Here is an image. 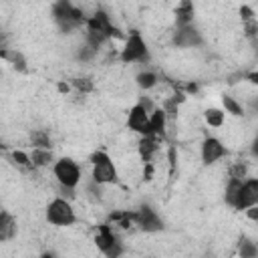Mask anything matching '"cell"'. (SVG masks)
Wrapping results in <instances>:
<instances>
[{
    "label": "cell",
    "mask_w": 258,
    "mask_h": 258,
    "mask_svg": "<svg viewBox=\"0 0 258 258\" xmlns=\"http://www.w3.org/2000/svg\"><path fill=\"white\" fill-rule=\"evenodd\" d=\"M185 91H187V93H196V91H198V85H196V83H189V85L185 87Z\"/></svg>",
    "instance_id": "33"
},
{
    "label": "cell",
    "mask_w": 258,
    "mask_h": 258,
    "mask_svg": "<svg viewBox=\"0 0 258 258\" xmlns=\"http://www.w3.org/2000/svg\"><path fill=\"white\" fill-rule=\"evenodd\" d=\"M252 155L258 157V135H256V139H254V143H252Z\"/></svg>",
    "instance_id": "32"
},
{
    "label": "cell",
    "mask_w": 258,
    "mask_h": 258,
    "mask_svg": "<svg viewBox=\"0 0 258 258\" xmlns=\"http://www.w3.org/2000/svg\"><path fill=\"white\" fill-rule=\"evenodd\" d=\"M200 42H202V36L191 24H183V26L177 28V32H175V44L177 46L187 48V46H194V44H200Z\"/></svg>",
    "instance_id": "11"
},
{
    "label": "cell",
    "mask_w": 258,
    "mask_h": 258,
    "mask_svg": "<svg viewBox=\"0 0 258 258\" xmlns=\"http://www.w3.org/2000/svg\"><path fill=\"white\" fill-rule=\"evenodd\" d=\"M52 171H54L56 181H58L60 185H67V187H75V185L79 183V179H81V169H79V165H77L73 159H69V157L58 159V161L54 163Z\"/></svg>",
    "instance_id": "5"
},
{
    "label": "cell",
    "mask_w": 258,
    "mask_h": 258,
    "mask_svg": "<svg viewBox=\"0 0 258 258\" xmlns=\"http://www.w3.org/2000/svg\"><path fill=\"white\" fill-rule=\"evenodd\" d=\"M95 242H97V248H99L101 252H105L109 246H113V244L117 242V238H115V234L111 232L109 224H101V226H99L97 236H95Z\"/></svg>",
    "instance_id": "12"
},
{
    "label": "cell",
    "mask_w": 258,
    "mask_h": 258,
    "mask_svg": "<svg viewBox=\"0 0 258 258\" xmlns=\"http://www.w3.org/2000/svg\"><path fill=\"white\" fill-rule=\"evenodd\" d=\"M131 218H133V222L141 228V230H145V232H157V230H161V220H159V216L151 210V208H147V206H143V208H139L137 212H131Z\"/></svg>",
    "instance_id": "8"
},
{
    "label": "cell",
    "mask_w": 258,
    "mask_h": 258,
    "mask_svg": "<svg viewBox=\"0 0 258 258\" xmlns=\"http://www.w3.org/2000/svg\"><path fill=\"white\" fill-rule=\"evenodd\" d=\"M58 91H60V93H69V85H64V83H58Z\"/></svg>",
    "instance_id": "34"
},
{
    "label": "cell",
    "mask_w": 258,
    "mask_h": 258,
    "mask_svg": "<svg viewBox=\"0 0 258 258\" xmlns=\"http://www.w3.org/2000/svg\"><path fill=\"white\" fill-rule=\"evenodd\" d=\"M14 234H16V220L4 210L0 214V240L6 242L10 238H14Z\"/></svg>",
    "instance_id": "13"
},
{
    "label": "cell",
    "mask_w": 258,
    "mask_h": 258,
    "mask_svg": "<svg viewBox=\"0 0 258 258\" xmlns=\"http://www.w3.org/2000/svg\"><path fill=\"white\" fill-rule=\"evenodd\" d=\"M149 115H151V113H149L141 103L133 105V107L129 109V117H127V125H129V129L135 131V133H139V135H153Z\"/></svg>",
    "instance_id": "6"
},
{
    "label": "cell",
    "mask_w": 258,
    "mask_h": 258,
    "mask_svg": "<svg viewBox=\"0 0 258 258\" xmlns=\"http://www.w3.org/2000/svg\"><path fill=\"white\" fill-rule=\"evenodd\" d=\"M246 216H248L250 220H254V222H258V204H254V206H250V208H246Z\"/></svg>",
    "instance_id": "30"
},
{
    "label": "cell",
    "mask_w": 258,
    "mask_h": 258,
    "mask_svg": "<svg viewBox=\"0 0 258 258\" xmlns=\"http://www.w3.org/2000/svg\"><path fill=\"white\" fill-rule=\"evenodd\" d=\"M155 149H157L155 137H153V135H143L141 141H139V155H141L145 161H149L151 155L155 153Z\"/></svg>",
    "instance_id": "16"
},
{
    "label": "cell",
    "mask_w": 258,
    "mask_h": 258,
    "mask_svg": "<svg viewBox=\"0 0 258 258\" xmlns=\"http://www.w3.org/2000/svg\"><path fill=\"white\" fill-rule=\"evenodd\" d=\"M244 34H246L248 38L256 36V34H258V22H256V20H248V22H244Z\"/></svg>",
    "instance_id": "27"
},
{
    "label": "cell",
    "mask_w": 258,
    "mask_h": 258,
    "mask_svg": "<svg viewBox=\"0 0 258 258\" xmlns=\"http://www.w3.org/2000/svg\"><path fill=\"white\" fill-rule=\"evenodd\" d=\"M240 16H242V22L254 20V12H252V8H248V6H242V8H240Z\"/></svg>",
    "instance_id": "29"
},
{
    "label": "cell",
    "mask_w": 258,
    "mask_h": 258,
    "mask_svg": "<svg viewBox=\"0 0 258 258\" xmlns=\"http://www.w3.org/2000/svg\"><path fill=\"white\" fill-rule=\"evenodd\" d=\"M222 103H224V109H226L228 113H232V115H242V105H240L234 97L224 95V97H222Z\"/></svg>",
    "instance_id": "22"
},
{
    "label": "cell",
    "mask_w": 258,
    "mask_h": 258,
    "mask_svg": "<svg viewBox=\"0 0 258 258\" xmlns=\"http://www.w3.org/2000/svg\"><path fill=\"white\" fill-rule=\"evenodd\" d=\"M103 254H105L107 258H117V256H121V254H123V248H121V244H119V242H115V244H113V246H109Z\"/></svg>",
    "instance_id": "28"
},
{
    "label": "cell",
    "mask_w": 258,
    "mask_h": 258,
    "mask_svg": "<svg viewBox=\"0 0 258 258\" xmlns=\"http://www.w3.org/2000/svg\"><path fill=\"white\" fill-rule=\"evenodd\" d=\"M71 85L81 93H91L93 91V81H89V79H73Z\"/></svg>",
    "instance_id": "24"
},
{
    "label": "cell",
    "mask_w": 258,
    "mask_h": 258,
    "mask_svg": "<svg viewBox=\"0 0 258 258\" xmlns=\"http://www.w3.org/2000/svg\"><path fill=\"white\" fill-rule=\"evenodd\" d=\"M254 204H258V179L256 177L242 181V187H240V194H238V200H236L234 208L236 210H246Z\"/></svg>",
    "instance_id": "9"
},
{
    "label": "cell",
    "mask_w": 258,
    "mask_h": 258,
    "mask_svg": "<svg viewBox=\"0 0 258 258\" xmlns=\"http://www.w3.org/2000/svg\"><path fill=\"white\" fill-rule=\"evenodd\" d=\"M242 181H244V179H236V177H230V181H228V185H226V202H228L232 208L236 206V200H238V194H240Z\"/></svg>",
    "instance_id": "18"
},
{
    "label": "cell",
    "mask_w": 258,
    "mask_h": 258,
    "mask_svg": "<svg viewBox=\"0 0 258 258\" xmlns=\"http://www.w3.org/2000/svg\"><path fill=\"white\" fill-rule=\"evenodd\" d=\"M224 153H226V147H224L222 141L216 139V137H208V139L202 143V161H204L206 165L216 163Z\"/></svg>",
    "instance_id": "10"
},
{
    "label": "cell",
    "mask_w": 258,
    "mask_h": 258,
    "mask_svg": "<svg viewBox=\"0 0 258 258\" xmlns=\"http://www.w3.org/2000/svg\"><path fill=\"white\" fill-rule=\"evenodd\" d=\"M12 159H14L18 165H22V167H28V165H32V159H30V155H28V153H24V151H12Z\"/></svg>",
    "instance_id": "26"
},
{
    "label": "cell",
    "mask_w": 258,
    "mask_h": 258,
    "mask_svg": "<svg viewBox=\"0 0 258 258\" xmlns=\"http://www.w3.org/2000/svg\"><path fill=\"white\" fill-rule=\"evenodd\" d=\"M246 171H248L246 163H242V161H236V163L230 167V177H236V179H244V177H246Z\"/></svg>",
    "instance_id": "25"
},
{
    "label": "cell",
    "mask_w": 258,
    "mask_h": 258,
    "mask_svg": "<svg viewBox=\"0 0 258 258\" xmlns=\"http://www.w3.org/2000/svg\"><path fill=\"white\" fill-rule=\"evenodd\" d=\"M175 18H177V24L183 26V24H191V18H194V6L189 0H181V4L177 6L175 10Z\"/></svg>",
    "instance_id": "15"
},
{
    "label": "cell",
    "mask_w": 258,
    "mask_h": 258,
    "mask_svg": "<svg viewBox=\"0 0 258 258\" xmlns=\"http://www.w3.org/2000/svg\"><path fill=\"white\" fill-rule=\"evenodd\" d=\"M246 81L258 85V71H252V73H246Z\"/></svg>",
    "instance_id": "31"
},
{
    "label": "cell",
    "mask_w": 258,
    "mask_h": 258,
    "mask_svg": "<svg viewBox=\"0 0 258 258\" xmlns=\"http://www.w3.org/2000/svg\"><path fill=\"white\" fill-rule=\"evenodd\" d=\"M91 163H93V181L95 183L117 181V167L105 151H95L91 155Z\"/></svg>",
    "instance_id": "3"
},
{
    "label": "cell",
    "mask_w": 258,
    "mask_h": 258,
    "mask_svg": "<svg viewBox=\"0 0 258 258\" xmlns=\"http://www.w3.org/2000/svg\"><path fill=\"white\" fill-rule=\"evenodd\" d=\"M137 85L141 87V89H151V87H155L157 85V77L151 73V71H145V73H139L137 75Z\"/></svg>",
    "instance_id": "19"
},
{
    "label": "cell",
    "mask_w": 258,
    "mask_h": 258,
    "mask_svg": "<svg viewBox=\"0 0 258 258\" xmlns=\"http://www.w3.org/2000/svg\"><path fill=\"white\" fill-rule=\"evenodd\" d=\"M206 121L212 127H222V123H224V111H220V109H208L206 111Z\"/></svg>",
    "instance_id": "21"
},
{
    "label": "cell",
    "mask_w": 258,
    "mask_h": 258,
    "mask_svg": "<svg viewBox=\"0 0 258 258\" xmlns=\"http://www.w3.org/2000/svg\"><path fill=\"white\" fill-rule=\"evenodd\" d=\"M113 32H117L109 20V16L105 12H95L89 20H87V40H89V46L97 48L101 46L109 36H113Z\"/></svg>",
    "instance_id": "1"
},
{
    "label": "cell",
    "mask_w": 258,
    "mask_h": 258,
    "mask_svg": "<svg viewBox=\"0 0 258 258\" xmlns=\"http://www.w3.org/2000/svg\"><path fill=\"white\" fill-rule=\"evenodd\" d=\"M145 58H147V46H145L143 38L139 36V32H131V36L127 38V42L121 50V60L135 62V60H145Z\"/></svg>",
    "instance_id": "7"
},
{
    "label": "cell",
    "mask_w": 258,
    "mask_h": 258,
    "mask_svg": "<svg viewBox=\"0 0 258 258\" xmlns=\"http://www.w3.org/2000/svg\"><path fill=\"white\" fill-rule=\"evenodd\" d=\"M52 16H54L56 24L64 32H69V30H73V28H77V26H81V24L87 22L85 16H83V12L79 8H75L69 0H58L52 6Z\"/></svg>",
    "instance_id": "2"
},
{
    "label": "cell",
    "mask_w": 258,
    "mask_h": 258,
    "mask_svg": "<svg viewBox=\"0 0 258 258\" xmlns=\"http://www.w3.org/2000/svg\"><path fill=\"white\" fill-rule=\"evenodd\" d=\"M30 159H32L34 167H46V165L52 163V153L44 147H34L32 153H30Z\"/></svg>",
    "instance_id": "14"
},
{
    "label": "cell",
    "mask_w": 258,
    "mask_h": 258,
    "mask_svg": "<svg viewBox=\"0 0 258 258\" xmlns=\"http://www.w3.org/2000/svg\"><path fill=\"white\" fill-rule=\"evenodd\" d=\"M165 117H167V113L163 109H153L151 111L149 119H151V131H153V135H161L163 133V129H165Z\"/></svg>",
    "instance_id": "17"
},
{
    "label": "cell",
    "mask_w": 258,
    "mask_h": 258,
    "mask_svg": "<svg viewBox=\"0 0 258 258\" xmlns=\"http://www.w3.org/2000/svg\"><path fill=\"white\" fill-rule=\"evenodd\" d=\"M30 139H32V145H34V147H44V149H48V147H50V137H48V133H46V131L36 129V131H32Z\"/></svg>",
    "instance_id": "20"
},
{
    "label": "cell",
    "mask_w": 258,
    "mask_h": 258,
    "mask_svg": "<svg viewBox=\"0 0 258 258\" xmlns=\"http://www.w3.org/2000/svg\"><path fill=\"white\" fill-rule=\"evenodd\" d=\"M258 254V246L254 242H248V240H242L240 242V256L242 258H252Z\"/></svg>",
    "instance_id": "23"
},
{
    "label": "cell",
    "mask_w": 258,
    "mask_h": 258,
    "mask_svg": "<svg viewBox=\"0 0 258 258\" xmlns=\"http://www.w3.org/2000/svg\"><path fill=\"white\" fill-rule=\"evenodd\" d=\"M46 220L54 226H71L77 222L75 218V210L71 208L69 200L64 198H54L48 208H46Z\"/></svg>",
    "instance_id": "4"
}]
</instances>
